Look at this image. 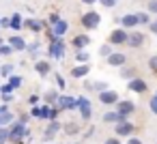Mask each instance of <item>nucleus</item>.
<instances>
[{
  "label": "nucleus",
  "instance_id": "nucleus-46",
  "mask_svg": "<svg viewBox=\"0 0 157 144\" xmlns=\"http://www.w3.org/2000/svg\"><path fill=\"white\" fill-rule=\"evenodd\" d=\"M0 28H11V17H0Z\"/></svg>",
  "mask_w": 157,
  "mask_h": 144
},
{
  "label": "nucleus",
  "instance_id": "nucleus-44",
  "mask_svg": "<svg viewBox=\"0 0 157 144\" xmlns=\"http://www.w3.org/2000/svg\"><path fill=\"white\" fill-rule=\"evenodd\" d=\"M13 99H15V95H0V101H2L5 105H9Z\"/></svg>",
  "mask_w": 157,
  "mask_h": 144
},
{
  "label": "nucleus",
  "instance_id": "nucleus-49",
  "mask_svg": "<svg viewBox=\"0 0 157 144\" xmlns=\"http://www.w3.org/2000/svg\"><path fill=\"white\" fill-rule=\"evenodd\" d=\"M0 140H9V127H0Z\"/></svg>",
  "mask_w": 157,
  "mask_h": 144
},
{
  "label": "nucleus",
  "instance_id": "nucleus-23",
  "mask_svg": "<svg viewBox=\"0 0 157 144\" xmlns=\"http://www.w3.org/2000/svg\"><path fill=\"white\" fill-rule=\"evenodd\" d=\"M88 73H90V65H88V63H86V65H75V67L71 69V78H78V80H84Z\"/></svg>",
  "mask_w": 157,
  "mask_h": 144
},
{
  "label": "nucleus",
  "instance_id": "nucleus-7",
  "mask_svg": "<svg viewBox=\"0 0 157 144\" xmlns=\"http://www.w3.org/2000/svg\"><path fill=\"white\" fill-rule=\"evenodd\" d=\"M56 108H58L60 112H67V110H69V112H75V110H78V99L71 97V95H60Z\"/></svg>",
  "mask_w": 157,
  "mask_h": 144
},
{
  "label": "nucleus",
  "instance_id": "nucleus-9",
  "mask_svg": "<svg viewBox=\"0 0 157 144\" xmlns=\"http://www.w3.org/2000/svg\"><path fill=\"white\" fill-rule=\"evenodd\" d=\"M60 129H63V123H60V120H50L48 127H45V131H43V140H45V142H52Z\"/></svg>",
  "mask_w": 157,
  "mask_h": 144
},
{
  "label": "nucleus",
  "instance_id": "nucleus-45",
  "mask_svg": "<svg viewBox=\"0 0 157 144\" xmlns=\"http://www.w3.org/2000/svg\"><path fill=\"white\" fill-rule=\"evenodd\" d=\"M39 47H41V45L35 41V43H28V50H26V52H30V54H37V52H39Z\"/></svg>",
  "mask_w": 157,
  "mask_h": 144
},
{
  "label": "nucleus",
  "instance_id": "nucleus-26",
  "mask_svg": "<svg viewBox=\"0 0 157 144\" xmlns=\"http://www.w3.org/2000/svg\"><path fill=\"white\" fill-rule=\"evenodd\" d=\"M58 97H60V93H58V90H54V88H50V90L43 95V99H45V103H48V105H56V103H58Z\"/></svg>",
  "mask_w": 157,
  "mask_h": 144
},
{
  "label": "nucleus",
  "instance_id": "nucleus-53",
  "mask_svg": "<svg viewBox=\"0 0 157 144\" xmlns=\"http://www.w3.org/2000/svg\"><path fill=\"white\" fill-rule=\"evenodd\" d=\"M84 88H86V90H93V82L86 80V78H84Z\"/></svg>",
  "mask_w": 157,
  "mask_h": 144
},
{
  "label": "nucleus",
  "instance_id": "nucleus-12",
  "mask_svg": "<svg viewBox=\"0 0 157 144\" xmlns=\"http://www.w3.org/2000/svg\"><path fill=\"white\" fill-rule=\"evenodd\" d=\"M50 24L48 22H41V20H35V17H28L24 20V28H28L30 32H43Z\"/></svg>",
  "mask_w": 157,
  "mask_h": 144
},
{
  "label": "nucleus",
  "instance_id": "nucleus-18",
  "mask_svg": "<svg viewBox=\"0 0 157 144\" xmlns=\"http://www.w3.org/2000/svg\"><path fill=\"white\" fill-rule=\"evenodd\" d=\"M138 24H140V22H138V13H127V15L121 17V26L127 28V30H136Z\"/></svg>",
  "mask_w": 157,
  "mask_h": 144
},
{
  "label": "nucleus",
  "instance_id": "nucleus-41",
  "mask_svg": "<svg viewBox=\"0 0 157 144\" xmlns=\"http://www.w3.org/2000/svg\"><path fill=\"white\" fill-rule=\"evenodd\" d=\"M148 105H151V112H153V114L157 116V93H155V95L151 97V103H148Z\"/></svg>",
  "mask_w": 157,
  "mask_h": 144
},
{
  "label": "nucleus",
  "instance_id": "nucleus-36",
  "mask_svg": "<svg viewBox=\"0 0 157 144\" xmlns=\"http://www.w3.org/2000/svg\"><path fill=\"white\" fill-rule=\"evenodd\" d=\"M54 78H56V84H58V90H65V88H67V82H65V78H63L60 73H56Z\"/></svg>",
  "mask_w": 157,
  "mask_h": 144
},
{
  "label": "nucleus",
  "instance_id": "nucleus-28",
  "mask_svg": "<svg viewBox=\"0 0 157 144\" xmlns=\"http://www.w3.org/2000/svg\"><path fill=\"white\" fill-rule=\"evenodd\" d=\"M75 60H78V65H86L90 60V56H88L86 50H80V52H75Z\"/></svg>",
  "mask_w": 157,
  "mask_h": 144
},
{
  "label": "nucleus",
  "instance_id": "nucleus-31",
  "mask_svg": "<svg viewBox=\"0 0 157 144\" xmlns=\"http://www.w3.org/2000/svg\"><path fill=\"white\" fill-rule=\"evenodd\" d=\"M93 90L99 95V93H103V90H108V82H103V80H99V82H93Z\"/></svg>",
  "mask_w": 157,
  "mask_h": 144
},
{
  "label": "nucleus",
  "instance_id": "nucleus-20",
  "mask_svg": "<svg viewBox=\"0 0 157 144\" xmlns=\"http://www.w3.org/2000/svg\"><path fill=\"white\" fill-rule=\"evenodd\" d=\"M103 123H108V125H116V123H123V120H127V116H123L121 112H105L103 114V118H101Z\"/></svg>",
  "mask_w": 157,
  "mask_h": 144
},
{
  "label": "nucleus",
  "instance_id": "nucleus-39",
  "mask_svg": "<svg viewBox=\"0 0 157 144\" xmlns=\"http://www.w3.org/2000/svg\"><path fill=\"white\" fill-rule=\"evenodd\" d=\"M138 22H140V24H146V26H148V24H151L153 20L148 17V13H138Z\"/></svg>",
  "mask_w": 157,
  "mask_h": 144
},
{
  "label": "nucleus",
  "instance_id": "nucleus-27",
  "mask_svg": "<svg viewBox=\"0 0 157 144\" xmlns=\"http://www.w3.org/2000/svg\"><path fill=\"white\" fill-rule=\"evenodd\" d=\"M17 116L13 114V112H7V114H2V116H0V125H2V127H9L13 120H15Z\"/></svg>",
  "mask_w": 157,
  "mask_h": 144
},
{
  "label": "nucleus",
  "instance_id": "nucleus-22",
  "mask_svg": "<svg viewBox=\"0 0 157 144\" xmlns=\"http://www.w3.org/2000/svg\"><path fill=\"white\" fill-rule=\"evenodd\" d=\"M35 71H37L41 78H45V75H50V71H52V63H50V60H35Z\"/></svg>",
  "mask_w": 157,
  "mask_h": 144
},
{
  "label": "nucleus",
  "instance_id": "nucleus-8",
  "mask_svg": "<svg viewBox=\"0 0 157 144\" xmlns=\"http://www.w3.org/2000/svg\"><path fill=\"white\" fill-rule=\"evenodd\" d=\"M97 99H99V103L101 105H116L118 101H121V97H118V93L116 90H103V93H99L97 95Z\"/></svg>",
  "mask_w": 157,
  "mask_h": 144
},
{
  "label": "nucleus",
  "instance_id": "nucleus-50",
  "mask_svg": "<svg viewBox=\"0 0 157 144\" xmlns=\"http://www.w3.org/2000/svg\"><path fill=\"white\" fill-rule=\"evenodd\" d=\"M17 120H20V123H24V125H28V120H30V114H20V116H17Z\"/></svg>",
  "mask_w": 157,
  "mask_h": 144
},
{
  "label": "nucleus",
  "instance_id": "nucleus-29",
  "mask_svg": "<svg viewBox=\"0 0 157 144\" xmlns=\"http://www.w3.org/2000/svg\"><path fill=\"white\" fill-rule=\"evenodd\" d=\"M112 52H114V45H110V43H103V45L99 47V56H103V58H108Z\"/></svg>",
  "mask_w": 157,
  "mask_h": 144
},
{
  "label": "nucleus",
  "instance_id": "nucleus-25",
  "mask_svg": "<svg viewBox=\"0 0 157 144\" xmlns=\"http://www.w3.org/2000/svg\"><path fill=\"white\" fill-rule=\"evenodd\" d=\"M22 28H24V17H22L20 13H13V15H11V30L20 32Z\"/></svg>",
  "mask_w": 157,
  "mask_h": 144
},
{
  "label": "nucleus",
  "instance_id": "nucleus-43",
  "mask_svg": "<svg viewBox=\"0 0 157 144\" xmlns=\"http://www.w3.org/2000/svg\"><path fill=\"white\" fill-rule=\"evenodd\" d=\"M103 144H123V142H121V138H118V135H112V138H105V140H103Z\"/></svg>",
  "mask_w": 157,
  "mask_h": 144
},
{
  "label": "nucleus",
  "instance_id": "nucleus-42",
  "mask_svg": "<svg viewBox=\"0 0 157 144\" xmlns=\"http://www.w3.org/2000/svg\"><path fill=\"white\" fill-rule=\"evenodd\" d=\"M146 9H148V13H155V15H157V0H148Z\"/></svg>",
  "mask_w": 157,
  "mask_h": 144
},
{
  "label": "nucleus",
  "instance_id": "nucleus-15",
  "mask_svg": "<svg viewBox=\"0 0 157 144\" xmlns=\"http://www.w3.org/2000/svg\"><path fill=\"white\" fill-rule=\"evenodd\" d=\"M7 43L13 47V52H26V50H28V43H26V39H24V37H20V35H13V37H9V39H7Z\"/></svg>",
  "mask_w": 157,
  "mask_h": 144
},
{
  "label": "nucleus",
  "instance_id": "nucleus-56",
  "mask_svg": "<svg viewBox=\"0 0 157 144\" xmlns=\"http://www.w3.org/2000/svg\"><path fill=\"white\" fill-rule=\"evenodd\" d=\"M0 144H9V140H0Z\"/></svg>",
  "mask_w": 157,
  "mask_h": 144
},
{
  "label": "nucleus",
  "instance_id": "nucleus-38",
  "mask_svg": "<svg viewBox=\"0 0 157 144\" xmlns=\"http://www.w3.org/2000/svg\"><path fill=\"white\" fill-rule=\"evenodd\" d=\"M9 54H13V47H11L9 43H5V45H0V56H9Z\"/></svg>",
  "mask_w": 157,
  "mask_h": 144
},
{
  "label": "nucleus",
  "instance_id": "nucleus-3",
  "mask_svg": "<svg viewBox=\"0 0 157 144\" xmlns=\"http://www.w3.org/2000/svg\"><path fill=\"white\" fill-rule=\"evenodd\" d=\"M80 22H82V26H84L86 30H95V28H99V24H101V15L90 9V11H84V13H82Z\"/></svg>",
  "mask_w": 157,
  "mask_h": 144
},
{
  "label": "nucleus",
  "instance_id": "nucleus-11",
  "mask_svg": "<svg viewBox=\"0 0 157 144\" xmlns=\"http://www.w3.org/2000/svg\"><path fill=\"white\" fill-rule=\"evenodd\" d=\"M114 108H116V112H121V114H123V116H127V118L136 112V103H133L131 99H121Z\"/></svg>",
  "mask_w": 157,
  "mask_h": 144
},
{
  "label": "nucleus",
  "instance_id": "nucleus-35",
  "mask_svg": "<svg viewBox=\"0 0 157 144\" xmlns=\"http://www.w3.org/2000/svg\"><path fill=\"white\" fill-rule=\"evenodd\" d=\"M99 5H101L103 9H114V7L118 5V0H99Z\"/></svg>",
  "mask_w": 157,
  "mask_h": 144
},
{
  "label": "nucleus",
  "instance_id": "nucleus-17",
  "mask_svg": "<svg viewBox=\"0 0 157 144\" xmlns=\"http://www.w3.org/2000/svg\"><path fill=\"white\" fill-rule=\"evenodd\" d=\"M41 110H43V114H41V120H58V116H60V110L56 108V105H41Z\"/></svg>",
  "mask_w": 157,
  "mask_h": 144
},
{
  "label": "nucleus",
  "instance_id": "nucleus-40",
  "mask_svg": "<svg viewBox=\"0 0 157 144\" xmlns=\"http://www.w3.org/2000/svg\"><path fill=\"white\" fill-rule=\"evenodd\" d=\"M95 131H97V127H93V125H90L86 131H82V138H84V140H88V138H93V135H95Z\"/></svg>",
  "mask_w": 157,
  "mask_h": 144
},
{
  "label": "nucleus",
  "instance_id": "nucleus-19",
  "mask_svg": "<svg viewBox=\"0 0 157 144\" xmlns=\"http://www.w3.org/2000/svg\"><path fill=\"white\" fill-rule=\"evenodd\" d=\"M90 43V37L88 35H75L73 39H71V45L75 47V52H80V50H86V45Z\"/></svg>",
  "mask_w": 157,
  "mask_h": 144
},
{
  "label": "nucleus",
  "instance_id": "nucleus-16",
  "mask_svg": "<svg viewBox=\"0 0 157 144\" xmlns=\"http://www.w3.org/2000/svg\"><path fill=\"white\" fill-rule=\"evenodd\" d=\"M105 63H108L110 67H118V69H121V67L127 65V56H125L123 52H112V54L105 58Z\"/></svg>",
  "mask_w": 157,
  "mask_h": 144
},
{
  "label": "nucleus",
  "instance_id": "nucleus-57",
  "mask_svg": "<svg viewBox=\"0 0 157 144\" xmlns=\"http://www.w3.org/2000/svg\"><path fill=\"white\" fill-rule=\"evenodd\" d=\"M73 144H78V142H73Z\"/></svg>",
  "mask_w": 157,
  "mask_h": 144
},
{
  "label": "nucleus",
  "instance_id": "nucleus-2",
  "mask_svg": "<svg viewBox=\"0 0 157 144\" xmlns=\"http://www.w3.org/2000/svg\"><path fill=\"white\" fill-rule=\"evenodd\" d=\"M65 50H67L65 37H58V39L50 41V45H48V58H56V60H63V58H65Z\"/></svg>",
  "mask_w": 157,
  "mask_h": 144
},
{
  "label": "nucleus",
  "instance_id": "nucleus-5",
  "mask_svg": "<svg viewBox=\"0 0 157 144\" xmlns=\"http://www.w3.org/2000/svg\"><path fill=\"white\" fill-rule=\"evenodd\" d=\"M136 131H138V127L131 120H123V123L114 125V135H118V138H131V135H136Z\"/></svg>",
  "mask_w": 157,
  "mask_h": 144
},
{
  "label": "nucleus",
  "instance_id": "nucleus-34",
  "mask_svg": "<svg viewBox=\"0 0 157 144\" xmlns=\"http://www.w3.org/2000/svg\"><path fill=\"white\" fill-rule=\"evenodd\" d=\"M28 114H30V118H41V114H43V110H41V105H33Z\"/></svg>",
  "mask_w": 157,
  "mask_h": 144
},
{
  "label": "nucleus",
  "instance_id": "nucleus-6",
  "mask_svg": "<svg viewBox=\"0 0 157 144\" xmlns=\"http://www.w3.org/2000/svg\"><path fill=\"white\" fill-rule=\"evenodd\" d=\"M127 39H129V30L121 26V28H116V30H112V32H110L108 43H110V45H114V47H116V45H127Z\"/></svg>",
  "mask_w": 157,
  "mask_h": 144
},
{
  "label": "nucleus",
  "instance_id": "nucleus-55",
  "mask_svg": "<svg viewBox=\"0 0 157 144\" xmlns=\"http://www.w3.org/2000/svg\"><path fill=\"white\" fill-rule=\"evenodd\" d=\"M5 43H7V41H5V39H2V37H0V45H5Z\"/></svg>",
  "mask_w": 157,
  "mask_h": 144
},
{
  "label": "nucleus",
  "instance_id": "nucleus-14",
  "mask_svg": "<svg viewBox=\"0 0 157 144\" xmlns=\"http://www.w3.org/2000/svg\"><path fill=\"white\" fill-rule=\"evenodd\" d=\"M144 41H146L144 32H140V30H131V32H129V39H127V45L136 50V47H142Z\"/></svg>",
  "mask_w": 157,
  "mask_h": 144
},
{
  "label": "nucleus",
  "instance_id": "nucleus-48",
  "mask_svg": "<svg viewBox=\"0 0 157 144\" xmlns=\"http://www.w3.org/2000/svg\"><path fill=\"white\" fill-rule=\"evenodd\" d=\"M28 105L33 108V105H39V95H30L28 97Z\"/></svg>",
  "mask_w": 157,
  "mask_h": 144
},
{
  "label": "nucleus",
  "instance_id": "nucleus-24",
  "mask_svg": "<svg viewBox=\"0 0 157 144\" xmlns=\"http://www.w3.org/2000/svg\"><path fill=\"white\" fill-rule=\"evenodd\" d=\"M121 78H123V80H127V82H129V80H133V78H138V67H127V65H125V67H121Z\"/></svg>",
  "mask_w": 157,
  "mask_h": 144
},
{
  "label": "nucleus",
  "instance_id": "nucleus-33",
  "mask_svg": "<svg viewBox=\"0 0 157 144\" xmlns=\"http://www.w3.org/2000/svg\"><path fill=\"white\" fill-rule=\"evenodd\" d=\"M15 93V88L7 82V84H0V95H13Z\"/></svg>",
  "mask_w": 157,
  "mask_h": 144
},
{
  "label": "nucleus",
  "instance_id": "nucleus-32",
  "mask_svg": "<svg viewBox=\"0 0 157 144\" xmlns=\"http://www.w3.org/2000/svg\"><path fill=\"white\" fill-rule=\"evenodd\" d=\"M0 75H2V78H9V75H13V65H11V63L2 65V67H0Z\"/></svg>",
  "mask_w": 157,
  "mask_h": 144
},
{
  "label": "nucleus",
  "instance_id": "nucleus-30",
  "mask_svg": "<svg viewBox=\"0 0 157 144\" xmlns=\"http://www.w3.org/2000/svg\"><path fill=\"white\" fill-rule=\"evenodd\" d=\"M9 84H11V86L17 90V88L24 84V80H22V75H15V73H13V75H9Z\"/></svg>",
  "mask_w": 157,
  "mask_h": 144
},
{
  "label": "nucleus",
  "instance_id": "nucleus-58",
  "mask_svg": "<svg viewBox=\"0 0 157 144\" xmlns=\"http://www.w3.org/2000/svg\"><path fill=\"white\" fill-rule=\"evenodd\" d=\"M155 144H157V142H155Z\"/></svg>",
  "mask_w": 157,
  "mask_h": 144
},
{
  "label": "nucleus",
  "instance_id": "nucleus-4",
  "mask_svg": "<svg viewBox=\"0 0 157 144\" xmlns=\"http://www.w3.org/2000/svg\"><path fill=\"white\" fill-rule=\"evenodd\" d=\"M78 112H80V118L82 123H90L93 118V105H90V99L88 97H78Z\"/></svg>",
  "mask_w": 157,
  "mask_h": 144
},
{
  "label": "nucleus",
  "instance_id": "nucleus-10",
  "mask_svg": "<svg viewBox=\"0 0 157 144\" xmlns=\"http://www.w3.org/2000/svg\"><path fill=\"white\" fill-rule=\"evenodd\" d=\"M127 88H129L131 93H136V95H144V93L148 90V84H146L142 78H133V80L127 82Z\"/></svg>",
  "mask_w": 157,
  "mask_h": 144
},
{
  "label": "nucleus",
  "instance_id": "nucleus-47",
  "mask_svg": "<svg viewBox=\"0 0 157 144\" xmlns=\"http://www.w3.org/2000/svg\"><path fill=\"white\" fill-rule=\"evenodd\" d=\"M58 20H60V17H58V13H50V17H48V24H50V26H54Z\"/></svg>",
  "mask_w": 157,
  "mask_h": 144
},
{
  "label": "nucleus",
  "instance_id": "nucleus-21",
  "mask_svg": "<svg viewBox=\"0 0 157 144\" xmlns=\"http://www.w3.org/2000/svg\"><path fill=\"white\" fill-rule=\"evenodd\" d=\"M52 28V32L56 35V37H65L67 32H69V22L67 20H58L54 26H50Z\"/></svg>",
  "mask_w": 157,
  "mask_h": 144
},
{
  "label": "nucleus",
  "instance_id": "nucleus-52",
  "mask_svg": "<svg viewBox=\"0 0 157 144\" xmlns=\"http://www.w3.org/2000/svg\"><path fill=\"white\" fill-rule=\"evenodd\" d=\"M148 30H151V32H153V35H157V20H155V22H151V24H148Z\"/></svg>",
  "mask_w": 157,
  "mask_h": 144
},
{
  "label": "nucleus",
  "instance_id": "nucleus-51",
  "mask_svg": "<svg viewBox=\"0 0 157 144\" xmlns=\"http://www.w3.org/2000/svg\"><path fill=\"white\" fill-rule=\"evenodd\" d=\"M127 144H142V140L136 138V135H131V138H127Z\"/></svg>",
  "mask_w": 157,
  "mask_h": 144
},
{
  "label": "nucleus",
  "instance_id": "nucleus-13",
  "mask_svg": "<svg viewBox=\"0 0 157 144\" xmlns=\"http://www.w3.org/2000/svg\"><path fill=\"white\" fill-rule=\"evenodd\" d=\"M63 131H65L67 138H75V135H82V125L78 120H67L63 125Z\"/></svg>",
  "mask_w": 157,
  "mask_h": 144
},
{
  "label": "nucleus",
  "instance_id": "nucleus-37",
  "mask_svg": "<svg viewBox=\"0 0 157 144\" xmlns=\"http://www.w3.org/2000/svg\"><path fill=\"white\" fill-rule=\"evenodd\" d=\"M148 69H151L153 73H157V54H153V56L148 58Z\"/></svg>",
  "mask_w": 157,
  "mask_h": 144
},
{
  "label": "nucleus",
  "instance_id": "nucleus-54",
  "mask_svg": "<svg viewBox=\"0 0 157 144\" xmlns=\"http://www.w3.org/2000/svg\"><path fill=\"white\" fill-rule=\"evenodd\" d=\"M82 2H84V5H88V7H90V5H95V2H99V0H82Z\"/></svg>",
  "mask_w": 157,
  "mask_h": 144
},
{
  "label": "nucleus",
  "instance_id": "nucleus-1",
  "mask_svg": "<svg viewBox=\"0 0 157 144\" xmlns=\"http://www.w3.org/2000/svg\"><path fill=\"white\" fill-rule=\"evenodd\" d=\"M30 138V129L28 125L20 123L17 118L9 125V144H24V140Z\"/></svg>",
  "mask_w": 157,
  "mask_h": 144
}]
</instances>
